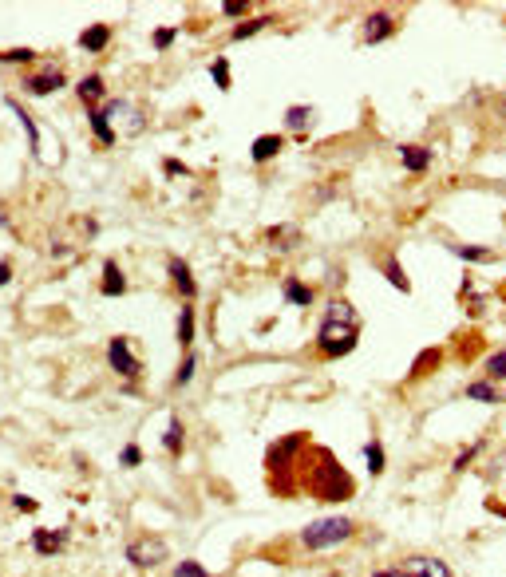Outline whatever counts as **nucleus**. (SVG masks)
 Wrapping results in <instances>:
<instances>
[{
  "mask_svg": "<svg viewBox=\"0 0 506 577\" xmlns=\"http://www.w3.org/2000/svg\"><path fill=\"white\" fill-rule=\"evenodd\" d=\"M293 475L304 478L309 490H313L317 498H324V502H344V498H352V490H356V486H352V475L324 447L304 451V463L293 471Z\"/></svg>",
  "mask_w": 506,
  "mask_h": 577,
  "instance_id": "nucleus-1",
  "label": "nucleus"
},
{
  "mask_svg": "<svg viewBox=\"0 0 506 577\" xmlns=\"http://www.w3.org/2000/svg\"><path fill=\"white\" fill-rule=\"evenodd\" d=\"M360 340V317L356 309H352L348 301H329L324 304V321L321 329H317V348H321V356L336 360V356H348L352 348H356Z\"/></svg>",
  "mask_w": 506,
  "mask_h": 577,
  "instance_id": "nucleus-2",
  "label": "nucleus"
},
{
  "mask_svg": "<svg viewBox=\"0 0 506 577\" xmlns=\"http://www.w3.org/2000/svg\"><path fill=\"white\" fill-rule=\"evenodd\" d=\"M352 530H356V526H352L348 518H321V522L304 526L301 542L309 550H332V546H341L344 538H352Z\"/></svg>",
  "mask_w": 506,
  "mask_h": 577,
  "instance_id": "nucleus-3",
  "label": "nucleus"
},
{
  "mask_svg": "<svg viewBox=\"0 0 506 577\" xmlns=\"http://www.w3.org/2000/svg\"><path fill=\"white\" fill-rule=\"evenodd\" d=\"M107 364L119 372V376H127V380H135L138 376V360H135V352H131V344L123 336H115L107 344Z\"/></svg>",
  "mask_w": 506,
  "mask_h": 577,
  "instance_id": "nucleus-4",
  "label": "nucleus"
},
{
  "mask_svg": "<svg viewBox=\"0 0 506 577\" xmlns=\"http://www.w3.org/2000/svg\"><path fill=\"white\" fill-rule=\"evenodd\" d=\"M163 558H166V546H163V542H135V546H127V561H135L138 569L158 566Z\"/></svg>",
  "mask_w": 506,
  "mask_h": 577,
  "instance_id": "nucleus-5",
  "label": "nucleus"
},
{
  "mask_svg": "<svg viewBox=\"0 0 506 577\" xmlns=\"http://www.w3.org/2000/svg\"><path fill=\"white\" fill-rule=\"evenodd\" d=\"M404 577H451V569L435 558H407L404 561Z\"/></svg>",
  "mask_w": 506,
  "mask_h": 577,
  "instance_id": "nucleus-6",
  "label": "nucleus"
},
{
  "mask_svg": "<svg viewBox=\"0 0 506 577\" xmlns=\"http://www.w3.org/2000/svg\"><path fill=\"white\" fill-rule=\"evenodd\" d=\"M32 546H36V554L52 558V554H60L67 546V530H36L32 534Z\"/></svg>",
  "mask_w": 506,
  "mask_h": 577,
  "instance_id": "nucleus-7",
  "label": "nucleus"
},
{
  "mask_svg": "<svg viewBox=\"0 0 506 577\" xmlns=\"http://www.w3.org/2000/svg\"><path fill=\"white\" fill-rule=\"evenodd\" d=\"M392 28H396V20L387 16V12H372L364 20V44H380L384 36H392Z\"/></svg>",
  "mask_w": 506,
  "mask_h": 577,
  "instance_id": "nucleus-8",
  "label": "nucleus"
},
{
  "mask_svg": "<svg viewBox=\"0 0 506 577\" xmlns=\"http://www.w3.org/2000/svg\"><path fill=\"white\" fill-rule=\"evenodd\" d=\"M24 87L32 95H52V92H60L64 87V72H44V75H28L24 79Z\"/></svg>",
  "mask_w": 506,
  "mask_h": 577,
  "instance_id": "nucleus-9",
  "label": "nucleus"
},
{
  "mask_svg": "<svg viewBox=\"0 0 506 577\" xmlns=\"http://www.w3.org/2000/svg\"><path fill=\"white\" fill-rule=\"evenodd\" d=\"M400 158H404V166L412 170V175H424L427 166H431V150H427V147H412V143L400 147Z\"/></svg>",
  "mask_w": 506,
  "mask_h": 577,
  "instance_id": "nucleus-10",
  "label": "nucleus"
},
{
  "mask_svg": "<svg viewBox=\"0 0 506 577\" xmlns=\"http://www.w3.org/2000/svg\"><path fill=\"white\" fill-rule=\"evenodd\" d=\"M92 131H95V138H99V147H111V143L119 138V131L111 127V115L103 107H92Z\"/></svg>",
  "mask_w": 506,
  "mask_h": 577,
  "instance_id": "nucleus-11",
  "label": "nucleus"
},
{
  "mask_svg": "<svg viewBox=\"0 0 506 577\" xmlns=\"http://www.w3.org/2000/svg\"><path fill=\"white\" fill-rule=\"evenodd\" d=\"M119 293H127L119 261H103V297H119Z\"/></svg>",
  "mask_w": 506,
  "mask_h": 577,
  "instance_id": "nucleus-12",
  "label": "nucleus"
},
{
  "mask_svg": "<svg viewBox=\"0 0 506 577\" xmlns=\"http://www.w3.org/2000/svg\"><path fill=\"white\" fill-rule=\"evenodd\" d=\"M170 281H175L178 297H186V301L194 297V277H190V269H186V261H178V257H170Z\"/></svg>",
  "mask_w": 506,
  "mask_h": 577,
  "instance_id": "nucleus-13",
  "label": "nucleus"
},
{
  "mask_svg": "<svg viewBox=\"0 0 506 577\" xmlns=\"http://www.w3.org/2000/svg\"><path fill=\"white\" fill-rule=\"evenodd\" d=\"M107 36H111V28H107V24H92V28H83L79 44L87 48V52H103V48H107Z\"/></svg>",
  "mask_w": 506,
  "mask_h": 577,
  "instance_id": "nucleus-14",
  "label": "nucleus"
},
{
  "mask_svg": "<svg viewBox=\"0 0 506 577\" xmlns=\"http://www.w3.org/2000/svg\"><path fill=\"white\" fill-rule=\"evenodd\" d=\"M9 107H12V115H16L20 123H24V131H28V143H32V155H40V131H36V123H32V115H28V111L20 107L16 99H9Z\"/></svg>",
  "mask_w": 506,
  "mask_h": 577,
  "instance_id": "nucleus-15",
  "label": "nucleus"
},
{
  "mask_svg": "<svg viewBox=\"0 0 506 577\" xmlns=\"http://www.w3.org/2000/svg\"><path fill=\"white\" fill-rule=\"evenodd\" d=\"M281 143H285L281 135H265V138H258V143H253V163H269V158H273L277 150H281Z\"/></svg>",
  "mask_w": 506,
  "mask_h": 577,
  "instance_id": "nucleus-16",
  "label": "nucleus"
},
{
  "mask_svg": "<svg viewBox=\"0 0 506 577\" xmlns=\"http://www.w3.org/2000/svg\"><path fill=\"white\" fill-rule=\"evenodd\" d=\"M285 297L293 304H301V309L304 304H313V289H309L304 281H297V277H285Z\"/></svg>",
  "mask_w": 506,
  "mask_h": 577,
  "instance_id": "nucleus-17",
  "label": "nucleus"
},
{
  "mask_svg": "<svg viewBox=\"0 0 506 577\" xmlns=\"http://www.w3.org/2000/svg\"><path fill=\"white\" fill-rule=\"evenodd\" d=\"M313 115H317V111L309 107V103H304V107H289V111H285V127H289V131H304Z\"/></svg>",
  "mask_w": 506,
  "mask_h": 577,
  "instance_id": "nucleus-18",
  "label": "nucleus"
},
{
  "mask_svg": "<svg viewBox=\"0 0 506 577\" xmlns=\"http://www.w3.org/2000/svg\"><path fill=\"white\" fill-rule=\"evenodd\" d=\"M75 92H79L83 103H95V99H103V79H99V75H87V79H79Z\"/></svg>",
  "mask_w": 506,
  "mask_h": 577,
  "instance_id": "nucleus-19",
  "label": "nucleus"
},
{
  "mask_svg": "<svg viewBox=\"0 0 506 577\" xmlns=\"http://www.w3.org/2000/svg\"><path fill=\"white\" fill-rule=\"evenodd\" d=\"M194 372H198V356H182V364H178V372H175V388H186L194 380Z\"/></svg>",
  "mask_w": 506,
  "mask_h": 577,
  "instance_id": "nucleus-20",
  "label": "nucleus"
},
{
  "mask_svg": "<svg viewBox=\"0 0 506 577\" xmlns=\"http://www.w3.org/2000/svg\"><path fill=\"white\" fill-rule=\"evenodd\" d=\"M178 340H182V344L194 340V309L190 304H182V312H178Z\"/></svg>",
  "mask_w": 506,
  "mask_h": 577,
  "instance_id": "nucleus-21",
  "label": "nucleus"
},
{
  "mask_svg": "<svg viewBox=\"0 0 506 577\" xmlns=\"http://www.w3.org/2000/svg\"><path fill=\"white\" fill-rule=\"evenodd\" d=\"M269 24V16H258V20H241L238 28H233V40H249V36H258L261 28Z\"/></svg>",
  "mask_w": 506,
  "mask_h": 577,
  "instance_id": "nucleus-22",
  "label": "nucleus"
},
{
  "mask_svg": "<svg viewBox=\"0 0 506 577\" xmlns=\"http://www.w3.org/2000/svg\"><path fill=\"white\" fill-rule=\"evenodd\" d=\"M364 458H368V475H380V471H384V447H380L376 439L364 447Z\"/></svg>",
  "mask_w": 506,
  "mask_h": 577,
  "instance_id": "nucleus-23",
  "label": "nucleus"
},
{
  "mask_svg": "<svg viewBox=\"0 0 506 577\" xmlns=\"http://www.w3.org/2000/svg\"><path fill=\"white\" fill-rule=\"evenodd\" d=\"M467 395H471V400H479V403H498V392L487 384V380H479V384H471V388H467Z\"/></svg>",
  "mask_w": 506,
  "mask_h": 577,
  "instance_id": "nucleus-24",
  "label": "nucleus"
},
{
  "mask_svg": "<svg viewBox=\"0 0 506 577\" xmlns=\"http://www.w3.org/2000/svg\"><path fill=\"white\" fill-rule=\"evenodd\" d=\"M166 451L170 455L182 451V419H170V427H166Z\"/></svg>",
  "mask_w": 506,
  "mask_h": 577,
  "instance_id": "nucleus-25",
  "label": "nucleus"
},
{
  "mask_svg": "<svg viewBox=\"0 0 506 577\" xmlns=\"http://www.w3.org/2000/svg\"><path fill=\"white\" fill-rule=\"evenodd\" d=\"M210 79L218 83L221 92H230V64H226V60H214V64H210Z\"/></svg>",
  "mask_w": 506,
  "mask_h": 577,
  "instance_id": "nucleus-26",
  "label": "nucleus"
},
{
  "mask_svg": "<svg viewBox=\"0 0 506 577\" xmlns=\"http://www.w3.org/2000/svg\"><path fill=\"white\" fill-rule=\"evenodd\" d=\"M36 52L32 48H12V52H0V64H32Z\"/></svg>",
  "mask_w": 506,
  "mask_h": 577,
  "instance_id": "nucleus-27",
  "label": "nucleus"
},
{
  "mask_svg": "<svg viewBox=\"0 0 506 577\" xmlns=\"http://www.w3.org/2000/svg\"><path fill=\"white\" fill-rule=\"evenodd\" d=\"M455 253H459L463 261H487L490 249L487 246H455Z\"/></svg>",
  "mask_w": 506,
  "mask_h": 577,
  "instance_id": "nucleus-28",
  "label": "nucleus"
},
{
  "mask_svg": "<svg viewBox=\"0 0 506 577\" xmlns=\"http://www.w3.org/2000/svg\"><path fill=\"white\" fill-rule=\"evenodd\" d=\"M487 372L495 380H506V352H495V356H487Z\"/></svg>",
  "mask_w": 506,
  "mask_h": 577,
  "instance_id": "nucleus-29",
  "label": "nucleus"
},
{
  "mask_svg": "<svg viewBox=\"0 0 506 577\" xmlns=\"http://www.w3.org/2000/svg\"><path fill=\"white\" fill-rule=\"evenodd\" d=\"M384 273L396 289H407V277H404V269H400V261H384Z\"/></svg>",
  "mask_w": 506,
  "mask_h": 577,
  "instance_id": "nucleus-30",
  "label": "nucleus"
},
{
  "mask_svg": "<svg viewBox=\"0 0 506 577\" xmlns=\"http://www.w3.org/2000/svg\"><path fill=\"white\" fill-rule=\"evenodd\" d=\"M479 451H483V439H479V443H471V447H463L459 455H455V471H467V463L479 455Z\"/></svg>",
  "mask_w": 506,
  "mask_h": 577,
  "instance_id": "nucleus-31",
  "label": "nucleus"
},
{
  "mask_svg": "<svg viewBox=\"0 0 506 577\" xmlns=\"http://www.w3.org/2000/svg\"><path fill=\"white\" fill-rule=\"evenodd\" d=\"M175 577H210V573H206L198 561H178V566H175Z\"/></svg>",
  "mask_w": 506,
  "mask_h": 577,
  "instance_id": "nucleus-32",
  "label": "nucleus"
},
{
  "mask_svg": "<svg viewBox=\"0 0 506 577\" xmlns=\"http://www.w3.org/2000/svg\"><path fill=\"white\" fill-rule=\"evenodd\" d=\"M221 12H226V16H233V20H241L249 12V0H226V4H221Z\"/></svg>",
  "mask_w": 506,
  "mask_h": 577,
  "instance_id": "nucleus-33",
  "label": "nucleus"
},
{
  "mask_svg": "<svg viewBox=\"0 0 506 577\" xmlns=\"http://www.w3.org/2000/svg\"><path fill=\"white\" fill-rule=\"evenodd\" d=\"M119 463H123V467H138V463H143V451H138L135 443H131V447H123Z\"/></svg>",
  "mask_w": 506,
  "mask_h": 577,
  "instance_id": "nucleus-34",
  "label": "nucleus"
},
{
  "mask_svg": "<svg viewBox=\"0 0 506 577\" xmlns=\"http://www.w3.org/2000/svg\"><path fill=\"white\" fill-rule=\"evenodd\" d=\"M175 44V28H158L155 32V48H170Z\"/></svg>",
  "mask_w": 506,
  "mask_h": 577,
  "instance_id": "nucleus-35",
  "label": "nucleus"
},
{
  "mask_svg": "<svg viewBox=\"0 0 506 577\" xmlns=\"http://www.w3.org/2000/svg\"><path fill=\"white\" fill-rule=\"evenodd\" d=\"M163 166H166V175H175V178H178V175H186V166L178 163V158H166Z\"/></svg>",
  "mask_w": 506,
  "mask_h": 577,
  "instance_id": "nucleus-36",
  "label": "nucleus"
},
{
  "mask_svg": "<svg viewBox=\"0 0 506 577\" xmlns=\"http://www.w3.org/2000/svg\"><path fill=\"white\" fill-rule=\"evenodd\" d=\"M12 506H16V510H36V502H32L28 495H16V498H12Z\"/></svg>",
  "mask_w": 506,
  "mask_h": 577,
  "instance_id": "nucleus-37",
  "label": "nucleus"
},
{
  "mask_svg": "<svg viewBox=\"0 0 506 577\" xmlns=\"http://www.w3.org/2000/svg\"><path fill=\"white\" fill-rule=\"evenodd\" d=\"M9 277H12V265L9 261H0V285H9Z\"/></svg>",
  "mask_w": 506,
  "mask_h": 577,
  "instance_id": "nucleus-38",
  "label": "nucleus"
},
{
  "mask_svg": "<svg viewBox=\"0 0 506 577\" xmlns=\"http://www.w3.org/2000/svg\"><path fill=\"white\" fill-rule=\"evenodd\" d=\"M372 577H404V569H380V573H372Z\"/></svg>",
  "mask_w": 506,
  "mask_h": 577,
  "instance_id": "nucleus-39",
  "label": "nucleus"
},
{
  "mask_svg": "<svg viewBox=\"0 0 506 577\" xmlns=\"http://www.w3.org/2000/svg\"><path fill=\"white\" fill-rule=\"evenodd\" d=\"M502 115H506V103H502Z\"/></svg>",
  "mask_w": 506,
  "mask_h": 577,
  "instance_id": "nucleus-40",
  "label": "nucleus"
}]
</instances>
